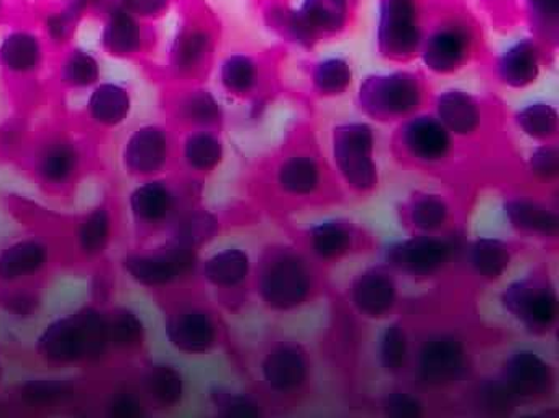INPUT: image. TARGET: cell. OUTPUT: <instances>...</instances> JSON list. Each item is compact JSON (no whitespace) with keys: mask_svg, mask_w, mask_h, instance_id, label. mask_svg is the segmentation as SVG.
Segmentation results:
<instances>
[{"mask_svg":"<svg viewBox=\"0 0 559 418\" xmlns=\"http://www.w3.org/2000/svg\"><path fill=\"white\" fill-rule=\"evenodd\" d=\"M414 353L405 382L438 402L454 401L479 374L476 335L460 317L448 313L417 317Z\"/></svg>","mask_w":559,"mask_h":418,"instance_id":"obj_1","label":"cell"},{"mask_svg":"<svg viewBox=\"0 0 559 418\" xmlns=\"http://www.w3.org/2000/svg\"><path fill=\"white\" fill-rule=\"evenodd\" d=\"M254 191L267 208L280 214L330 207L345 199L329 158L309 132H297L264 163Z\"/></svg>","mask_w":559,"mask_h":418,"instance_id":"obj_2","label":"cell"},{"mask_svg":"<svg viewBox=\"0 0 559 418\" xmlns=\"http://www.w3.org/2000/svg\"><path fill=\"white\" fill-rule=\"evenodd\" d=\"M253 303L273 317H290L329 294V273L293 240L271 241L253 258Z\"/></svg>","mask_w":559,"mask_h":418,"instance_id":"obj_3","label":"cell"},{"mask_svg":"<svg viewBox=\"0 0 559 418\" xmlns=\"http://www.w3.org/2000/svg\"><path fill=\"white\" fill-rule=\"evenodd\" d=\"M251 389L263 398L274 417L299 410L317 387L312 349L289 333H267L251 361Z\"/></svg>","mask_w":559,"mask_h":418,"instance_id":"obj_4","label":"cell"},{"mask_svg":"<svg viewBox=\"0 0 559 418\" xmlns=\"http://www.w3.org/2000/svg\"><path fill=\"white\" fill-rule=\"evenodd\" d=\"M483 53V28L457 0L428 2L420 61L431 76L450 77L469 68Z\"/></svg>","mask_w":559,"mask_h":418,"instance_id":"obj_5","label":"cell"},{"mask_svg":"<svg viewBox=\"0 0 559 418\" xmlns=\"http://www.w3.org/2000/svg\"><path fill=\"white\" fill-rule=\"evenodd\" d=\"M163 300L166 336L176 351L209 356L227 345L224 312L198 283L163 294Z\"/></svg>","mask_w":559,"mask_h":418,"instance_id":"obj_6","label":"cell"},{"mask_svg":"<svg viewBox=\"0 0 559 418\" xmlns=\"http://www.w3.org/2000/svg\"><path fill=\"white\" fill-rule=\"evenodd\" d=\"M507 319L528 338L552 339L559 326V292L548 261H536L525 273L507 280L499 292Z\"/></svg>","mask_w":559,"mask_h":418,"instance_id":"obj_7","label":"cell"},{"mask_svg":"<svg viewBox=\"0 0 559 418\" xmlns=\"http://www.w3.org/2000/svg\"><path fill=\"white\" fill-rule=\"evenodd\" d=\"M37 355L58 369L99 365L110 356L106 310L87 306L55 320L38 338Z\"/></svg>","mask_w":559,"mask_h":418,"instance_id":"obj_8","label":"cell"},{"mask_svg":"<svg viewBox=\"0 0 559 418\" xmlns=\"http://www.w3.org/2000/svg\"><path fill=\"white\" fill-rule=\"evenodd\" d=\"M466 231L450 235H407L382 250L384 261L402 283L435 286L456 276Z\"/></svg>","mask_w":559,"mask_h":418,"instance_id":"obj_9","label":"cell"},{"mask_svg":"<svg viewBox=\"0 0 559 418\" xmlns=\"http://www.w3.org/2000/svg\"><path fill=\"white\" fill-rule=\"evenodd\" d=\"M430 81L421 71H384L365 77L356 93L359 112L381 126H397L430 109Z\"/></svg>","mask_w":559,"mask_h":418,"instance_id":"obj_10","label":"cell"},{"mask_svg":"<svg viewBox=\"0 0 559 418\" xmlns=\"http://www.w3.org/2000/svg\"><path fill=\"white\" fill-rule=\"evenodd\" d=\"M330 166L345 198H371L381 186L378 135L362 120L336 123L330 133Z\"/></svg>","mask_w":559,"mask_h":418,"instance_id":"obj_11","label":"cell"},{"mask_svg":"<svg viewBox=\"0 0 559 418\" xmlns=\"http://www.w3.org/2000/svg\"><path fill=\"white\" fill-rule=\"evenodd\" d=\"M391 152L404 168L443 176L456 166L461 145L428 109L394 127Z\"/></svg>","mask_w":559,"mask_h":418,"instance_id":"obj_12","label":"cell"},{"mask_svg":"<svg viewBox=\"0 0 559 418\" xmlns=\"http://www.w3.org/2000/svg\"><path fill=\"white\" fill-rule=\"evenodd\" d=\"M290 240L325 273L379 250L374 234L349 217H333L293 231Z\"/></svg>","mask_w":559,"mask_h":418,"instance_id":"obj_13","label":"cell"},{"mask_svg":"<svg viewBox=\"0 0 559 418\" xmlns=\"http://www.w3.org/2000/svg\"><path fill=\"white\" fill-rule=\"evenodd\" d=\"M492 372L520 411L556 405L558 368L536 349H510Z\"/></svg>","mask_w":559,"mask_h":418,"instance_id":"obj_14","label":"cell"},{"mask_svg":"<svg viewBox=\"0 0 559 418\" xmlns=\"http://www.w3.org/2000/svg\"><path fill=\"white\" fill-rule=\"evenodd\" d=\"M342 297L346 312L366 325L381 326L405 309L404 283L384 261L368 264L353 274Z\"/></svg>","mask_w":559,"mask_h":418,"instance_id":"obj_15","label":"cell"},{"mask_svg":"<svg viewBox=\"0 0 559 418\" xmlns=\"http://www.w3.org/2000/svg\"><path fill=\"white\" fill-rule=\"evenodd\" d=\"M201 250L169 237L162 247L133 251L123 260L129 276L145 289L168 294L188 284L198 283Z\"/></svg>","mask_w":559,"mask_h":418,"instance_id":"obj_16","label":"cell"},{"mask_svg":"<svg viewBox=\"0 0 559 418\" xmlns=\"http://www.w3.org/2000/svg\"><path fill=\"white\" fill-rule=\"evenodd\" d=\"M430 0H381L376 45L382 60L408 64L418 60Z\"/></svg>","mask_w":559,"mask_h":418,"instance_id":"obj_17","label":"cell"},{"mask_svg":"<svg viewBox=\"0 0 559 418\" xmlns=\"http://www.w3.org/2000/svg\"><path fill=\"white\" fill-rule=\"evenodd\" d=\"M198 284L224 313H241L253 303V258L230 247L201 260Z\"/></svg>","mask_w":559,"mask_h":418,"instance_id":"obj_18","label":"cell"},{"mask_svg":"<svg viewBox=\"0 0 559 418\" xmlns=\"http://www.w3.org/2000/svg\"><path fill=\"white\" fill-rule=\"evenodd\" d=\"M503 217L515 240L556 250L559 240V208L556 194L515 189L503 195Z\"/></svg>","mask_w":559,"mask_h":418,"instance_id":"obj_19","label":"cell"},{"mask_svg":"<svg viewBox=\"0 0 559 418\" xmlns=\"http://www.w3.org/2000/svg\"><path fill=\"white\" fill-rule=\"evenodd\" d=\"M526 244L499 237L467 238L456 276L474 289H490L506 280Z\"/></svg>","mask_w":559,"mask_h":418,"instance_id":"obj_20","label":"cell"},{"mask_svg":"<svg viewBox=\"0 0 559 418\" xmlns=\"http://www.w3.org/2000/svg\"><path fill=\"white\" fill-rule=\"evenodd\" d=\"M405 235H450L464 230V211L457 198L437 189H415L397 205Z\"/></svg>","mask_w":559,"mask_h":418,"instance_id":"obj_21","label":"cell"},{"mask_svg":"<svg viewBox=\"0 0 559 418\" xmlns=\"http://www.w3.org/2000/svg\"><path fill=\"white\" fill-rule=\"evenodd\" d=\"M430 110L461 146L484 142L496 126L493 107L483 97L457 87L433 94Z\"/></svg>","mask_w":559,"mask_h":418,"instance_id":"obj_22","label":"cell"},{"mask_svg":"<svg viewBox=\"0 0 559 418\" xmlns=\"http://www.w3.org/2000/svg\"><path fill=\"white\" fill-rule=\"evenodd\" d=\"M356 4L352 0H302L290 15L289 44L312 48L340 37L352 27Z\"/></svg>","mask_w":559,"mask_h":418,"instance_id":"obj_23","label":"cell"},{"mask_svg":"<svg viewBox=\"0 0 559 418\" xmlns=\"http://www.w3.org/2000/svg\"><path fill=\"white\" fill-rule=\"evenodd\" d=\"M191 194H182L168 182L153 181L140 186L132 198L130 208L133 217L146 228L175 227L179 218L191 211Z\"/></svg>","mask_w":559,"mask_h":418,"instance_id":"obj_24","label":"cell"},{"mask_svg":"<svg viewBox=\"0 0 559 418\" xmlns=\"http://www.w3.org/2000/svg\"><path fill=\"white\" fill-rule=\"evenodd\" d=\"M273 64L263 55L234 53L225 58L218 71L222 89L231 99L257 103L273 84Z\"/></svg>","mask_w":559,"mask_h":418,"instance_id":"obj_25","label":"cell"},{"mask_svg":"<svg viewBox=\"0 0 559 418\" xmlns=\"http://www.w3.org/2000/svg\"><path fill=\"white\" fill-rule=\"evenodd\" d=\"M549 53L535 38H522L493 58L490 67L493 80L506 89H526L538 81Z\"/></svg>","mask_w":559,"mask_h":418,"instance_id":"obj_26","label":"cell"},{"mask_svg":"<svg viewBox=\"0 0 559 418\" xmlns=\"http://www.w3.org/2000/svg\"><path fill=\"white\" fill-rule=\"evenodd\" d=\"M414 353V323L402 310L401 315L382 323L376 338V365L389 382H405Z\"/></svg>","mask_w":559,"mask_h":418,"instance_id":"obj_27","label":"cell"},{"mask_svg":"<svg viewBox=\"0 0 559 418\" xmlns=\"http://www.w3.org/2000/svg\"><path fill=\"white\" fill-rule=\"evenodd\" d=\"M51 251L45 241L21 240L0 253V289L40 284L50 270Z\"/></svg>","mask_w":559,"mask_h":418,"instance_id":"obj_28","label":"cell"},{"mask_svg":"<svg viewBox=\"0 0 559 418\" xmlns=\"http://www.w3.org/2000/svg\"><path fill=\"white\" fill-rule=\"evenodd\" d=\"M136 385L153 411H173L186 397L185 374L171 362L143 366Z\"/></svg>","mask_w":559,"mask_h":418,"instance_id":"obj_29","label":"cell"},{"mask_svg":"<svg viewBox=\"0 0 559 418\" xmlns=\"http://www.w3.org/2000/svg\"><path fill=\"white\" fill-rule=\"evenodd\" d=\"M374 410L378 418H440L444 402L428 397L407 382H389L376 397Z\"/></svg>","mask_w":559,"mask_h":418,"instance_id":"obj_30","label":"cell"},{"mask_svg":"<svg viewBox=\"0 0 559 418\" xmlns=\"http://www.w3.org/2000/svg\"><path fill=\"white\" fill-rule=\"evenodd\" d=\"M168 136L158 127H145L130 139L126 150V165L136 176H155L168 163Z\"/></svg>","mask_w":559,"mask_h":418,"instance_id":"obj_31","label":"cell"},{"mask_svg":"<svg viewBox=\"0 0 559 418\" xmlns=\"http://www.w3.org/2000/svg\"><path fill=\"white\" fill-rule=\"evenodd\" d=\"M78 397V385L71 379H32L19 387L17 402L28 411L48 414L73 404Z\"/></svg>","mask_w":559,"mask_h":418,"instance_id":"obj_32","label":"cell"},{"mask_svg":"<svg viewBox=\"0 0 559 418\" xmlns=\"http://www.w3.org/2000/svg\"><path fill=\"white\" fill-rule=\"evenodd\" d=\"M215 51V34L207 24L194 22L185 28L173 50V67L181 74H198L207 68Z\"/></svg>","mask_w":559,"mask_h":418,"instance_id":"obj_33","label":"cell"},{"mask_svg":"<svg viewBox=\"0 0 559 418\" xmlns=\"http://www.w3.org/2000/svg\"><path fill=\"white\" fill-rule=\"evenodd\" d=\"M209 418H274L253 389L217 385L209 392Z\"/></svg>","mask_w":559,"mask_h":418,"instance_id":"obj_34","label":"cell"},{"mask_svg":"<svg viewBox=\"0 0 559 418\" xmlns=\"http://www.w3.org/2000/svg\"><path fill=\"white\" fill-rule=\"evenodd\" d=\"M307 81L313 96L320 99H338L352 89L355 71L345 58H322L310 64Z\"/></svg>","mask_w":559,"mask_h":418,"instance_id":"obj_35","label":"cell"},{"mask_svg":"<svg viewBox=\"0 0 559 418\" xmlns=\"http://www.w3.org/2000/svg\"><path fill=\"white\" fill-rule=\"evenodd\" d=\"M110 355L132 358L145 346V326L135 312L126 307L106 310Z\"/></svg>","mask_w":559,"mask_h":418,"instance_id":"obj_36","label":"cell"},{"mask_svg":"<svg viewBox=\"0 0 559 418\" xmlns=\"http://www.w3.org/2000/svg\"><path fill=\"white\" fill-rule=\"evenodd\" d=\"M224 142L215 130H195L182 148L185 165L198 178L212 175L224 162Z\"/></svg>","mask_w":559,"mask_h":418,"instance_id":"obj_37","label":"cell"},{"mask_svg":"<svg viewBox=\"0 0 559 418\" xmlns=\"http://www.w3.org/2000/svg\"><path fill=\"white\" fill-rule=\"evenodd\" d=\"M520 17L526 22L532 35L549 51L558 47L559 0H516Z\"/></svg>","mask_w":559,"mask_h":418,"instance_id":"obj_38","label":"cell"},{"mask_svg":"<svg viewBox=\"0 0 559 418\" xmlns=\"http://www.w3.org/2000/svg\"><path fill=\"white\" fill-rule=\"evenodd\" d=\"M513 123L535 145L558 143L559 114L552 104L545 100L528 104L513 116Z\"/></svg>","mask_w":559,"mask_h":418,"instance_id":"obj_39","label":"cell"},{"mask_svg":"<svg viewBox=\"0 0 559 418\" xmlns=\"http://www.w3.org/2000/svg\"><path fill=\"white\" fill-rule=\"evenodd\" d=\"M525 188L533 191L556 194L559 179V148L558 143L535 145L523 163Z\"/></svg>","mask_w":559,"mask_h":418,"instance_id":"obj_40","label":"cell"},{"mask_svg":"<svg viewBox=\"0 0 559 418\" xmlns=\"http://www.w3.org/2000/svg\"><path fill=\"white\" fill-rule=\"evenodd\" d=\"M78 168V155L73 146L57 142L45 146L37 159V175L44 184L61 188L73 178Z\"/></svg>","mask_w":559,"mask_h":418,"instance_id":"obj_41","label":"cell"},{"mask_svg":"<svg viewBox=\"0 0 559 418\" xmlns=\"http://www.w3.org/2000/svg\"><path fill=\"white\" fill-rule=\"evenodd\" d=\"M112 240V217L107 208H97L83 218L76 230V247L81 256L93 261L103 256Z\"/></svg>","mask_w":559,"mask_h":418,"instance_id":"obj_42","label":"cell"},{"mask_svg":"<svg viewBox=\"0 0 559 418\" xmlns=\"http://www.w3.org/2000/svg\"><path fill=\"white\" fill-rule=\"evenodd\" d=\"M140 38V27L132 14L123 9H117L110 14L104 32V45L110 53L119 57L135 53Z\"/></svg>","mask_w":559,"mask_h":418,"instance_id":"obj_43","label":"cell"},{"mask_svg":"<svg viewBox=\"0 0 559 418\" xmlns=\"http://www.w3.org/2000/svg\"><path fill=\"white\" fill-rule=\"evenodd\" d=\"M91 116L103 126H119L130 110V97L126 89L116 84L99 87L91 97Z\"/></svg>","mask_w":559,"mask_h":418,"instance_id":"obj_44","label":"cell"},{"mask_svg":"<svg viewBox=\"0 0 559 418\" xmlns=\"http://www.w3.org/2000/svg\"><path fill=\"white\" fill-rule=\"evenodd\" d=\"M182 117L195 130H217L224 122V110L214 94L205 89H195L182 104Z\"/></svg>","mask_w":559,"mask_h":418,"instance_id":"obj_45","label":"cell"},{"mask_svg":"<svg viewBox=\"0 0 559 418\" xmlns=\"http://www.w3.org/2000/svg\"><path fill=\"white\" fill-rule=\"evenodd\" d=\"M40 44L37 38L24 32L11 35L0 48V60L5 68L15 73H27L34 70L40 63Z\"/></svg>","mask_w":559,"mask_h":418,"instance_id":"obj_46","label":"cell"},{"mask_svg":"<svg viewBox=\"0 0 559 418\" xmlns=\"http://www.w3.org/2000/svg\"><path fill=\"white\" fill-rule=\"evenodd\" d=\"M152 408L146 404L136 382L119 384L106 401V418H152Z\"/></svg>","mask_w":559,"mask_h":418,"instance_id":"obj_47","label":"cell"},{"mask_svg":"<svg viewBox=\"0 0 559 418\" xmlns=\"http://www.w3.org/2000/svg\"><path fill=\"white\" fill-rule=\"evenodd\" d=\"M41 306L40 284L2 287L0 289V309L17 319H31Z\"/></svg>","mask_w":559,"mask_h":418,"instance_id":"obj_48","label":"cell"},{"mask_svg":"<svg viewBox=\"0 0 559 418\" xmlns=\"http://www.w3.org/2000/svg\"><path fill=\"white\" fill-rule=\"evenodd\" d=\"M63 77L70 86L87 87L96 83L99 77V67L93 57L83 51H76L64 63Z\"/></svg>","mask_w":559,"mask_h":418,"instance_id":"obj_49","label":"cell"},{"mask_svg":"<svg viewBox=\"0 0 559 418\" xmlns=\"http://www.w3.org/2000/svg\"><path fill=\"white\" fill-rule=\"evenodd\" d=\"M169 0H122L123 11L132 15H158L168 8Z\"/></svg>","mask_w":559,"mask_h":418,"instance_id":"obj_50","label":"cell"},{"mask_svg":"<svg viewBox=\"0 0 559 418\" xmlns=\"http://www.w3.org/2000/svg\"><path fill=\"white\" fill-rule=\"evenodd\" d=\"M487 9L496 12V14H503L506 17L509 15L519 14V5L516 0H480Z\"/></svg>","mask_w":559,"mask_h":418,"instance_id":"obj_51","label":"cell"},{"mask_svg":"<svg viewBox=\"0 0 559 418\" xmlns=\"http://www.w3.org/2000/svg\"><path fill=\"white\" fill-rule=\"evenodd\" d=\"M513 418H559V410L556 405H548V407L526 408V410L519 411Z\"/></svg>","mask_w":559,"mask_h":418,"instance_id":"obj_52","label":"cell"},{"mask_svg":"<svg viewBox=\"0 0 559 418\" xmlns=\"http://www.w3.org/2000/svg\"><path fill=\"white\" fill-rule=\"evenodd\" d=\"M2 375H4V369H2V365H0V381H2Z\"/></svg>","mask_w":559,"mask_h":418,"instance_id":"obj_53","label":"cell"},{"mask_svg":"<svg viewBox=\"0 0 559 418\" xmlns=\"http://www.w3.org/2000/svg\"><path fill=\"white\" fill-rule=\"evenodd\" d=\"M0 418H5L4 417V411H2V408H0Z\"/></svg>","mask_w":559,"mask_h":418,"instance_id":"obj_54","label":"cell"},{"mask_svg":"<svg viewBox=\"0 0 559 418\" xmlns=\"http://www.w3.org/2000/svg\"><path fill=\"white\" fill-rule=\"evenodd\" d=\"M352 2H355V4L358 5L359 0H352Z\"/></svg>","mask_w":559,"mask_h":418,"instance_id":"obj_55","label":"cell"}]
</instances>
